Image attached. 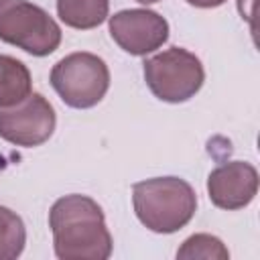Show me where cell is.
Segmentation results:
<instances>
[{"label": "cell", "mask_w": 260, "mask_h": 260, "mask_svg": "<svg viewBox=\"0 0 260 260\" xmlns=\"http://www.w3.org/2000/svg\"><path fill=\"white\" fill-rule=\"evenodd\" d=\"M53 250L59 260H108L112 234L98 201L71 193L59 197L49 211Z\"/></svg>", "instance_id": "1"}, {"label": "cell", "mask_w": 260, "mask_h": 260, "mask_svg": "<svg viewBox=\"0 0 260 260\" xmlns=\"http://www.w3.org/2000/svg\"><path fill=\"white\" fill-rule=\"evenodd\" d=\"M132 207L146 230L175 234L193 219L197 195L185 179L152 177L132 185Z\"/></svg>", "instance_id": "2"}, {"label": "cell", "mask_w": 260, "mask_h": 260, "mask_svg": "<svg viewBox=\"0 0 260 260\" xmlns=\"http://www.w3.org/2000/svg\"><path fill=\"white\" fill-rule=\"evenodd\" d=\"M61 26L28 0H0V41L32 57H47L61 45Z\"/></svg>", "instance_id": "3"}, {"label": "cell", "mask_w": 260, "mask_h": 260, "mask_svg": "<svg viewBox=\"0 0 260 260\" xmlns=\"http://www.w3.org/2000/svg\"><path fill=\"white\" fill-rule=\"evenodd\" d=\"M49 81L61 102L75 110L98 106L110 89V69L106 61L93 53L77 51L59 59Z\"/></svg>", "instance_id": "4"}, {"label": "cell", "mask_w": 260, "mask_h": 260, "mask_svg": "<svg viewBox=\"0 0 260 260\" xmlns=\"http://www.w3.org/2000/svg\"><path fill=\"white\" fill-rule=\"evenodd\" d=\"M142 73L152 95L167 104L191 100L205 81L203 63L183 47H171L148 57L142 63Z\"/></svg>", "instance_id": "5"}, {"label": "cell", "mask_w": 260, "mask_h": 260, "mask_svg": "<svg viewBox=\"0 0 260 260\" xmlns=\"http://www.w3.org/2000/svg\"><path fill=\"white\" fill-rule=\"evenodd\" d=\"M57 126L51 102L43 93H30L10 108H0V138L22 148L45 144Z\"/></svg>", "instance_id": "6"}, {"label": "cell", "mask_w": 260, "mask_h": 260, "mask_svg": "<svg viewBox=\"0 0 260 260\" xmlns=\"http://www.w3.org/2000/svg\"><path fill=\"white\" fill-rule=\"evenodd\" d=\"M108 28L114 43L134 55L144 57L169 41V22L148 8H126L108 16Z\"/></svg>", "instance_id": "7"}, {"label": "cell", "mask_w": 260, "mask_h": 260, "mask_svg": "<svg viewBox=\"0 0 260 260\" xmlns=\"http://www.w3.org/2000/svg\"><path fill=\"white\" fill-rule=\"evenodd\" d=\"M258 193V171L252 162L230 160L213 169L207 177L209 201L225 211L248 207Z\"/></svg>", "instance_id": "8"}, {"label": "cell", "mask_w": 260, "mask_h": 260, "mask_svg": "<svg viewBox=\"0 0 260 260\" xmlns=\"http://www.w3.org/2000/svg\"><path fill=\"white\" fill-rule=\"evenodd\" d=\"M32 93L28 67L10 55H0V108H10Z\"/></svg>", "instance_id": "9"}, {"label": "cell", "mask_w": 260, "mask_h": 260, "mask_svg": "<svg viewBox=\"0 0 260 260\" xmlns=\"http://www.w3.org/2000/svg\"><path fill=\"white\" fill-rule=\"evenodd\" d=\"M110 0H57V16L65 26L89 30L106 22Z\"/></svg>", "instance_id": "10"}, {"label": "cell", "mask_w": 260, "mask_h": 260, "mask_svg": "<svg viewBox=\"0 0 260 260\" xmlns=\"http://www.w3.org/2000/svg\"><path fill=\"white\" fill-rule=\"evenodd\" d=\"M26 244L22 217L10 207L0 205V260H16Z\"/></svg>", "instance_id": "11"}, {"label": "cell", "mask_w": 260, "mask_h": 260, "mask_svg": "<svg viewBox=\"0 0 260 260\" xmlns=\"http://www.w3.org/2000/svg\"><path fill=\"white\" fill-rule=\"evenodd\" d=\"M177 258L181 260H228L230 250L225 244L211 234H193L189 236L181 248L177 250Z\"/></svg>", "instance_id": "12"}, {"label": "cell", "mask_w": 260, "mask_h": 260, "mask_svg": "<svg viewBox=\"0 0 260 260\" xmlns=\"http://www.w3.org/2000/svg\"><path fill=\"white\" fill-rule=\"evenodd\" d=\"M185 2L195 8H217V6L225 4L228 0H185Z\"/></svg>", "instance_id": "13"}, {"label": "cell", "mask_w": 260, "mask_h": 260, "mask_svg": "<svg viewBox=\"0 0 260 260\" xmlns=\"http://www.w3.org/2000/svg\"><path fill=\"white\" fill-rule=\"evenodd\" d=\"M136 2H140V4H156V2H160V0H136Z\"/></svg>", "instance_id": "14"}]
</instances>
